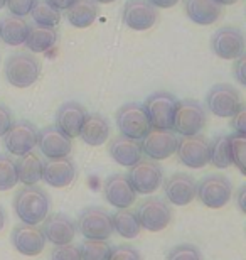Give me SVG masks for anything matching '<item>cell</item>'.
I'll list each match as a JSON object with an SVG mask.
<instances>
[{"label": "cell", "instance_id": "obj_48", "mask_svg": "<svg viewBox=\"0 0 246 260\" xmlns=\"http://www.w3.org/2000/svg\"><path fill=\"white\" fill-rule=\"evenodd\" d=\"M93 2H96L98 5H108V4L117 2V0H93Z\"/></svg>", "mask_w": 246, "mask_h": 260}, {"label": "cell", "instance_id": "obj_49", "mask_svg": "<svg viewBox=\"0 0 246 260\" xmlns=\"http://www.w3.org/2000/svg\"><path fill=\"white\" fill-rule=\"evenodd\" d=\"M5 7V0H0V9Z\"/></svg>", "mask_w": 246, "mask_h": 260}, {"label": "cell", "instance_id": "obj_22", "mask_svg": "<svg viewBox=\"0 0 246 260\" xmlns=\"http://www.w3.org/2000/svg\"><path fill=\"white\" fill-rule=\"evenodd\" d=\"M88 117L86 108L78 102H66L57 108L56 127L69 139L80 137L81 127Z\"/></svg>", "mask_w": 246, "mask_h": 260}, {"label": "cell", "instance_id": "obj_21", "mask_svg": "<svg viewBox=\"0 0 246 260\" xmlns=\"http://www.w3.org/2000/svg\"><path fill=\"white\" fill-rule=\"evenodd\" d=\"M76 179V164L69 155L59 159H48L43 168V181L51 188H67Z\"/></svg>", "mask_w": 246, "mask_h": 260}, {"label": "cell", "instance_id": "obj_38", "mask_svg": "<svg viewBox=\"0 0 246 260\" xmlns=\"http://www.w3.org/2000/svg\"><path fill=\"white\" fill-rule=\"evenodd\" d=\"M36 4L38 0H5V7L10 10V14L17 15V17H27Z\"/></svg>", "mask_w": 246, "mask_h": 260}, {"label": "cell", "instance_id": "obj_41", "mask_svg": "<svg viewBox=\"0 0 246 260\" xmlns=\"http://www.w3.org/2000/svg\"><path fill=\"white\" fill-rule=\"evenodd\" d=\"M14 123V117L10 110L5 105H0V137H4V134L10 128Z\"/></svg>", "mask_w": 246, "mask_h": 260}, {"label": "cell", "instance_id": "obj_25", "mask_svg": "<svg viewBox=\"0 0 246 260\" xmlns=\"http://www.w3.org/2000/svg\"><path fill=\"white\" fill-rule=\"evenodd\" d=\"M81 140L86 145L91 147H99V145L107 144L110 139V123L103 115L99 113H88L85 123L80 132Z\"/></svg>", "mask_w": 246, "mask_h": 260}, {"label": "cell", "instance_id": "obj_32", "mask_svg": "<svg viewBox=\"0 0 246 260\" xmlns=\"http://www.w3.org/2000/svg\"><path fill=\"white\" fill-rule=\"evenodd\" d=\"M30 17H32L34 24L44 25V27H57L61 22V12L46 2V0H38L34 9L30 10Z\"/></svg>", "mask_w": 246, "mask_h": 260}, {"label": "cell", "instance_id": "obj_5", "mask_svg": "<svg viewBox=\"0 0 246 260\" xmlns=\"http://www.w3.org/2000/svg\"><path fill=\"white\" fill-rule=\"evenodd\" d=\"M243 107L239 91L233 85L219 83L214 85L206 95V108L209 113L219 118H233Z\"/></svg>", "mask_w": 246, "mask_h": 260}, {"label": "cell", "instance_id": "obj_34", "mask_svg": "<svg viewBox=\"0 0 246 260\" xmlns=\"http://www.w3.org/2000/svg\"><path fill=\"white\" fill-rule=\"evenodd\" d=\"M229 142V154H231V162L236 166L241 174H246V135L233 132L228 135Z\"/></svg>", "mask_w": 246, "mask_h": 260}, {"label": "cell", "instance_id": "obj_20", "mask_svg": "<svg viewBox=\"0 0 246 260\" xmlns=\"http://www.w3.org/2000/svg\"><path fill=\"white\" fill-rule=\"evenodd\" d=\"M103 194L110 205L117 210L130 208L137 200V193L133 191L127 174H112L104 181Z\"/></svg>", "mask_w": 246, "mask_h": 260}, {"label": "cell", "instance_id": "obj_1", "mask_svg": "<svg viewBox=\"0 0 246 260\" xmlns=\"http://www.w3.org/2000/svg\"><path fill=\"white\" fill-rule=\"evenodd\" d=\"M14 211L25 225H39L49 215L51 201L44 189L36 186H24L14 196Z\"/></svg>", "mask_w": 246, "mask_h": 260}, {"label": "cell", "instance_id": "obj_28", "mask_svg": "<svg viewBox=\"0 0 246 260\" xmlns=\"http://www.w3.org/2000/svg\"><path fill=\"white\" fill-rule=\"evenodd\" d=\"M98 4L93 0H76L69 9L66 10V19L73 27L86 29L95 24L98 17Z\"/></svg>", "mask_w": 246, "mask_h": 260}, {"label": "cell", "instance_id": "obj_44", "mask_svg": "<svg viewBox=\"0 0 246 260\" xmlns=\"http://www.w3.org/2000/svg\"><path fill=\"white\" fill-rule=\"evenodd\" d=\"M155 9H172L175 7L181 0H149Z\"/></svg>", "mask_w": 246, "mask_h": 260}, {"label": "cell", "instance_id": "obj_15", "mask_svg": "<svg viewBox=\"0 0 246 260\" xmlns=\"http://www.w3.org/2000/svg\"><path fill=\"white\" fill-rule=\"evenodd\" d=\"M164 186V200L174 206H187L196 200L197 181L187 173H175L162 181Z\"/></svg>", "mask_w": 246, "mask_h": 260}, {"label": "cell", "instance_id": "obj_43", "mask_svg": "<svg viewBox=\"0 0 246 260\" xmlns=\"http://www.w3.org/2000/svg\"><path fill=\"white\" fill-rule=\"evenodd\" d=\"M46 2H48L51 7H54L56 10H59V12H66L76 0H46Z\"/></svg>", "mask_w": 246, "mask_h": 260}, {"label": "cell", "instance_id": "obj_16", "mask_svg": "<svg viewBox=\"0 0 246 260\" xmlns=\"http://www.w3.org/2000/svg\"><path fill=\"white\" fill-rule=\"evenodd\" d=\"M12 247L19 253L25 257H38L44 252L46 247V237L43 230L38 225H17L14 226L12 235H10Z\"/></svg>", "mask_w": 246, "mask_h": 260}, {"label": "cell", "instance_id": "obj_11", "mask_svg": "<svg viewBox=\"0 0 246 260\" xmlns=\"http://www.w3.org/2000/svg\"><path fill=\"white\" fill-rule=\"evenodd\" d=\"M38 127L29 120H19L14 122L7 132L4 134V147L7 152L15 157L32 152L38 145Z\"/></svg>", "mask_w": 246, "mask_h": 260}, {"label": "cell", "instance_id": "obj_24", "mask_svg": "<svg viewBox=\"0 0 246 260\" xmlns=\"http://www.w3.org/2000/svg\"><path fill=\"white\" fill-rule=\"evenodd\" d=\"M223 5L216 0H184L186 15L197 25H211L221 17Z\"/></svg>", "mask_w": 246, "mask_h": 260}, {"label": "cell", "instance_id": "obj_46", "mask_svg": "<svg viewBox=\"0 0 246 260\" xmlns=\"http://www.w3.org/2000/svg\"><path fill=\"white\" fill-rule=\"evenodd\" d=\"M5 225H7V213H5L4 208L0 206V232L4 230Z\"/></svg>", "mask_w": 246, "mask_h": 260}, {"label": "cell", "instance_id": "obj_35", "mask_svg": "<svg viewBox=\"0 0 246 260\" xmlns=\"http://www.w3.org/2000/svg\"><path fill=\"white\" fill-rule=\"evenodd\" d=\"M19 183L17 166L10 155L0 154V191H9Z\"/></svg>", "mask_w": 246, "mask_h": 260}, {"label": "cell", "instance_id": "obj_7", "mask_svg": "<svg viewBox=\"0 0 246 260\" xmlns=\"http://www.w3.org/2000/svg\"><path fill=\"white\" fill-rule=\"evenodd\" d=\"M177 98L169 91H155L145 100L144 108L152 128L172 130Z\"/></svg>", "mask_w": 246, "mask_h": 260}, {"label": "cell", "instance_id": "obj_9", "mask_svg": "<svg viewBox=\"0 0 246 260\" xmlns=\"http://www.w3.org/2000/svg\"><path fill=\"white\" fill-rule=\"evenodd\" d=\"M135 211H137L140 226L152 233L165 230L172 221V208L164 198H147L140 203Z\"/></svg>", "mask_w": 246, "mask_h": 260}, {"label": "cell", "instance_id": "obj_8", "mask_svg": "<svg viewBox=\"0 0 246 260\" xmlns=\"http://www.w3.org/2000/svg\"><path fill=\"white\" fill-rule=\"evenodd\" d=\"M127 178L137 194H152L162 186L164 169L157 160L142 157L130 168Z\"/></svg>", "mask_w": 246, "mask_h": 260}, {"label": "cell", "instance_id": "obj_17", "mask_svg": "<svg viewBox=\"0 0 246 260\" xmlns=\"http://www.w3.org/2000/svg\"><path fill=\"white\" fill-rule=\"evenodd\" d=\"M159 12L149 0H128L123 7L122 20L132 30H149L157 24Z\"/></svg>", "mask_w": 246, "mask_h": 260}, {"label": "cell", "instance_id": "obj_33", "mask_svg": "<svg viewBox=\"0 0 246 260\" xmlns=\"http://www.w3.org/2000/svg\"><path fill=\"white\" fill-rule=\"evenodd\" d=\"M81 260H110L113 252L108 240H83L80 247Z\"/></svg>", "mask_w": 246, "mask_h": 260}, {"label": "cell", "instance_id": "obj_31", "mask_svg": "<svg viewBox=\"0 0 246 260\" xmlns=\"http://www.w3.org/2000/svg\"><path fill=\"white\" fill-rule=\"evenodd\" d=\"M209 164L218 169H228L233 164L228 135H218L213 142H209Z\"/></svg>", "mask_w": 246, "mask_h": 260}, {"label": "cell", "instance_id": "obj_19", "mask_svg": "<svg viewBox=\"0 0 246 260\" xmlns=\"http://www.w3.org/2000/svg\"><path fill=\"white\" fill-rule=\"evenodd\" d=\"M43 233L46 242H51L52 245H66L73 243L76 237V223L64 213H52L48 215L43 221Z\"/></svg>", "mask_w": 246, "mask_h": 260}, {"label": "cell", "instance_id": "obj_27", "mask_svg": "<svg viewBox=\"0 0 246 260\" xmlns=\"http://www.w3.org/2000/svg\"><path fill=\"white\" fill-rule=\"evenodd\" d=\"M15 166H17L19 183H22L24 186H36L43 181L44 162H43V159L39 157V154H36L34 150L20 155Z\"/></svg>", "mask_w": 246, "mask_h": 260}, {"label": "cell", "instance_id": "obj_29", "mask_svg": "<svg viewBox=\"0 0 246 260\" xmlns=\"http://www.w3.org/2000/svg\"><path fill=\"white\" fill-rule=\"evenodd\" d=\"M59 39L56 27H44V25L34 24L29 27L27 39H25V46L30 49V53H46V51L52 49Z\"/></svg>", "mask_w": 246, "mask_h": 260}, {"label": "cell", "instance_id": "obj_18", "mask_svg": "<svg viewBox=\"0 0 246 260\" xmlns=\"http://www.w3.org/2000/svg\"><path fill=\"white\" fill-rule=\"evenodd\" d=\"M38 147L48 159L67 157L73 150V139L62 134L56 125H48L38 132Z\"/></svg>", "mask_w": 246, "mask_h": 260}, {"label": "cell", "instance_id": "obj_39", "mask_svg": "<svg viewBox=\"0 0 246 260\" xmlns=\"http://www.w3.org/2000/svg\"><path fill=\"white\" fill-rule=\"evenodd\" d=\"M110 260H142V255H140V252L132 245H118V247H113Z\"/></svg>", "mask_w": 246, "mask_h": 260}, {"label": "cell", "instance_id": "obj_40", "mask_svg": "<svg viewBox=\"0 0 246 260\" xmlns=\"http://www.w3.org/2000/svg\"><path fill=\"white\" fill-rule=\"evenodd\" d=\"M231 127L234 128V132H236V134L246 135V108H244V105L239 108L236 115L233 117Z\"/></svg>", "mask_w": 246, "mask_h": 260}, {"label": "cell", "instance_id": "obj_12", "mask_svg": "<svg viewBox=\"0 0 246 260\" xmlns=\"http://www.w3.org/2000/svg\"><path fill=\"white\" fill-rule=\"evenodd\" d=\"M179 137L174 130L150 128L147 135L140 140V147L147 159L152 160H165L175 154Z\"/></svg>", "mask_w": 246, "mask_h": 260}, {"label": "cell", "instance_id": "obj_47", "mask_svg": "<svg viewBox=\"0 0 246 260\" xmlns=\"http://www.w3.org/2000/svg\"><path fill=\"white\" fill-rule=\"evenodd\" d=\"M216 2L219 5H233V4H236L238 0H216Z\"/></svg>", "mask_w": 246, "mask_h": 260}, {"label": "cell", "instance_id": "obj_30", "mask_svg": "<svg viewBox=\"0 0 246 260\" xmlns=\"http://www.w3.org/2000/svg\"><path fill=\"white\" fill-rule=\"evenodd\" d=\"M112 223L113 232L122 238H127V240H133L142 232L137 211L130 210V208H123V210H118L115 215H112Z\"/></svg>", "mask_w": 246, "mask_h": 260}, {"label": "cell", "instance_id": "obj_36", "mask_svg": "<svg viewBox=\"0 0 246 260\" xmlns=\"http://www.w3.org/2000/svg\"><path fill=\"white\" fill-rule=\"evenodd\" d=\"M167 260H201V252L197 247L184 243V245H177L167 253Z\"/></svg>", "mask_w": 246, "mask_h": 260}, {"label": "cell", "instance_id": "obj_23", "mask_svg": "<svg viewBox=\"0 0 246 260\" xmlns=\"http://www.w3.org/2000/svg\"><path fill=\"white\" fill-rule=\"evenodd\" d=\"M108 154L115 162L123 168H132L144 157L142 147H140V140H133L123 135L113 137L108 144Z\"/></svg>", "mask_w": 246, "mask_h": 260}, {"label": "cell", "instance_id": "obj_6", "mask_svg": "<svg viewBox=\"0 0 246 260\" xmlns=\"http://www.w3.org/2000/svg\"><path fill=\"white\" fill-rule=\"evenodd\" d=\"M207 123V115L204 107L196 100H182L177 102L174 127L172 130L177 135L189 137V135L201 134Z\"/></svg>", "mask_w": 246, "mask_h": 260}, {"label": "cell", "instance_id": "obj_10", "mask_svg": "<svg viewBox=\"0 0 246 260\" xmlns=\"http://www.w3.org/2000/svg\"><path fill=\"white\" fill-rule=\"evenodd\" d=\"M117 127L120 135L133 140H142L152 128L144 105L135 102L125 103L117 112Z\"/></svg>", "mask_w": 246, "mask_h": 260}, {"label": "cell", "instance_id": "obj_42", "mask_svg": "<svg viewBox=\"0 0 246 260\" xmlns=\"http://www.w3.org/2000/svg\"><path fill=\"white\" fill-rule=\"evenodd\" d=\"M236 63L233 66V73L236 76V80L239 81V85H246V56H241V58L234 59Z\"/></svg>", "mask_w": 246, "mask_h": 260}, {"label": "cell", "instance_id": "obj_26", "mask_svg": "<svg viewBox=\"0 0 246 260\" xmlns=\"http://www.w3.org/2000/svg\"><path fill=\"white\" fill-rule=\"evenodd\" d=\"M29 22L24 17H17V15H7L0 20V39L4 44L17 48L22 46L27 39L29 34Z\"/></svg>", "mask_w": 246, "mask_h": 260}, {"label": "cell", "instance_id": "obj_13", "mask_svg": "<svg viewBox=\"0 0 246 260\" xmlns=\"http://www.w3.org/2000/svg\"><path fill=\"white\" fill-rule=\"evenodd\" d=\"M211 49L218 58L226 59V61H234L244 56V51H246L244 36L238 27H231V25L221 27L213 34Z\"/></svg>", "mask_w": 246, "mask_h": 260}, {"label": "cell", "instance_id": "obj_3", "mask_svg": "<svg viewBox=\"0 0 246 260\" xmlns=\"http://www.w3.org/2000/svg\"><path fill=\"white\" fill-rule=\"evenodd\" d=\"M196 198L206 208L219 210L224 208L233 198V184L226 176L223 174H211L202 178L197 183Z\"/></svg>", "mask_w": 246, "mask_h": 260}, {"label": "cell", "instance_id": "obj_45", "mask_svg": "<svg viewBox=\"0 0 246 260\" xmlns=\"http://www.w3.org/2000/svg\"><path fill=\"white\" fill-rule=\"evenodd\" d=\"M236 203L241 213H246V186H241L236 194Z\"/></svg>", "mask_w": 246, "mask_h": 260}, {"label": "cell", "instance_id": "obj_2", "mask_svg": "<svg viewBox=\"0 0 246 260\" xmlns=\"http://www.w3.org/2000/svg\"><path fill=\"white\" fill-rule=\"evenodd\" d=\"M4 75L10 85L17 90L32 86L41 76V63L30 53L12 54L5 61Z\"/></svg>", "mask_w": 246, "mask_h": 260}, {"label": "cell", "instance_id": "obj_37", "mask_svg": "<svg viewBox=\"0 0 246 260\" xmlns=\"http://www.w3.org/2000/svg\"><path fill=\"white\" fill-rule=\"evenodd\" d=\"M51 260H81L80 248L73 243L54 245V248L51 250Z\"/></svg>", "mask_w": 246, "mask_h": 260}, {"label": "cell", "instance_id": "obj_4", "mask_svg": "<svg viewBox=\"0 0 246 260\" xmlns=\"http://www.w3.org/2000/svg\"><path fill=\"white\" fill-rule=\"evenodd\" d=\"M76 228L85 240H108L113 235L112 215L99 206H88L80 213Z\"/></svg>", "mask_w": 246, "mask_h": 260}, {"label": "cell", "instance_id": "obj_14", "mask_svg": "<svg viewBox=\"0 0 246 260\" xmlns=\"http://www.w3.org/2000/svg\"><path fill=\"white\" fill-rule=\"evenodd\" d=\"M177 159L189 169H202L209 164V140L201 134L182 137L175 149Z\"/></svg>", "mask_w": 246, "mask_h": 260}]
</instances>
